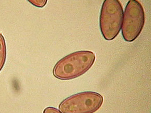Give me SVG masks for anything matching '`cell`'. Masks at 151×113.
I'll list each match as a JSON object with an SVG mask.
<instances>
[{
	"label": "cell",
	"mask_w": 151,
	"mask_h": 113,
	"mask_svg": "<svg viewBox=\"0 0 151 113\" xmlns=\"http://www.w3.org/2000/svg\"><path fill=\"white\" fill-rule=\"evenodd\" d=\"M28 2L38 8H42L46 6L48 0H27Z\"/></svg>",
	"instance_id": "cell-6"
},
{
	"label": "cell",
	"mask_w": 151,
	"mask_h": 113,
	"mask_svg": "<svg viewBox=\"0 0 151 113\" xmlns=\"http://www.w3.org/2000/svg\"><path fill=\"white\" fill-rule=\"evenodd\" d=\"M124 10L119 0H104L101 8L99 27L104 38L111 41L122 29Z\"/></svg>",
	"instance_id": "cell-2"
},
{
	"label": "cell",
	"mask_w": 151,
	"mask_h": 113,
	"mask_svg": "<svg viewBox=\"0 0 151 113\" xmlns=\"http://www.w3.org/2000/svg\"><path fill=\"white\" fill-rule=\"evenodd\" d=\"M103 101V96L99 93L83 92L64 99L59 109L62 113H94L101 108Z\"/></svg>",
	"instance_id": "cell-4"
},
{
	"label": "cell",
	"mask_w": 151,
	"mask_h": 113,
	"mask_svg": "<svg viewBox=\"0 0 151 113\" xmlns=\"http://www.w3.org/2000/svg\"><path fill=\"white\" fill-rule=\"evenodd\" d=\"M43 113H62L60 111L56 108L53 107H47V108L44 109Z\"/></svg>",
	"instance_id": "cell-7"
},
{
	"label": "cell",
	"mask_w": 151,
	"mask_h": 113,
	"mask_svg": "<svg viewBox=\"0 0 151 113\" xmlns=\"http://www.w3.org/2000/svg\"><path fill=\"white\" fill-rule=\"evenodd\" d=\"M96 56L90 51L73 52L63 57L53 68V75L62 80L75 79L87 72L95 61Z\"/></svg>",
	"instance_id": "cell-1"
},
{
	"label": "cell",
	"mask_w": 151,
	"mask_h": 113,
	"mask_svg": "<svg viewBox=\"0 0 151 113\" xmlns=\"http://www.w3.org/2000/svg\"><path fill=\"white\" fill-rule=\"evenodd\" d=\"M6 59V45L4 37L0 34V72L4 66Z\"/></svg>",
	"instance_id": "cell-5"
},
{
	"label": "cell",
	"mask_w": 151,
	"mask_h": 113,
	"mask_svg": "<svg viewBox=\"0 0 151 113\" xmlns=\"http://www.w3.org/2000/svg\"><path fill=\"white\" fill-rule=\"evenodd\" d=\"M145 13L137 0H129L126 5L122 23V35L124 40L132 42L140 36L144 27Z\"/></svg>",
	"instance_id": "cell-3"
}]
</instances>
